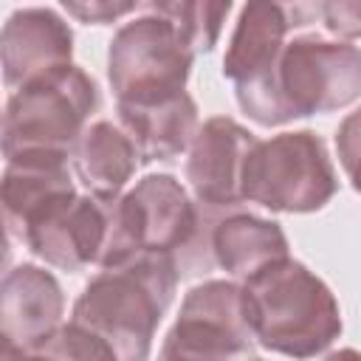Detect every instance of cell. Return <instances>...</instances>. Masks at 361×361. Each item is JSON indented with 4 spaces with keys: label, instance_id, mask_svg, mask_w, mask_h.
<instances>
[{
    "label": "cell",
    "instance_id": "6da1fadb",
    "mask_svg": "<svg viewBox=\"0 0 361 361\" xmlns=\"http://www.w3.org/2000/svg\"><path fill=\"white\" fill-rule=\"evenodd\" d=\"M178 276L172 257L158 251H141L107 265L76 299L71 322L87 330L113 358H147Z\"/></svg>",
    "mask_w": 361,
    "mask_h": 361
},
{
    "label": "cell",
    "instance_id": "7a4b0ae2",
    "mask_svg": "<svg viewBox=\"0 0 361 361\" xmlns=\"http://www.w3.org/2000/svg\"><path fill=\"white\" fill-rule=\"evenodd\" d=\"M245 302L257 341L285 355H322L341 333L336 296L316 274L290 257L248 276Z\"/></svg>",
    "mask_w": 361,
    "mask_h": 361
},
{
    "label": "cell",
    "instance_id": "3957f363",
    "mask_svg": "<svg viewBox=\"0 0 361 361\" xmlns=\"http://www.w3.org/2000/svg\"><path fill=\"white\" fill-rule=\"evenodd\" d=\"M99 107L96 82L76 65L54 68L20 90L6 104L3 152H73Z\"/></svg>",
    "mask_w": 361,
    "mask_h": 361
},
{
    "label": "cell",
    "instance_id": "277c9868",
    "mask_svg": "<svg viewBox=\"0 0 361 361\" xmlns=\"http://www.w3.org/2000/svg\"><path fill=\"white\" fill-rule=\"evenodd\" d=\"M336 189L327 147L307 130L257 141L243 172V197L274 212H316Z\"/></svg>",
    "mask_w": 361,
    "mask_h": 361
},
{
    "label": "cell",
    "instance_id": "5b68a950",
    "mask_svg": "<svg viewBox=\"0 0 361 361\" xmlns=\"http://www.w3.org/2000/svg\"><path fill=\"white\" fill-rule=\"evenodd\" d=\"M192 54L169 17L127 23L110 42V87L118 102H155L183 93Z\"/></svg>",
    "mask_w": 361,
    "mask_h": 361
},
{
    "label": "cell",
    "instance_id": "8992f818",
    "mask_svg": "<svg viewBox=\"0 0 361 361\" xmlns=\"http://www.w3.org/2000/svg\"><path fill=\"white\" fill-rule=\"evenodd\" d=\"M279 93L288 118L330 113L361 96V48L302 37L282 48Z\"/></svg>",
    "mask_w": 361,
    "mask_h": 361
},
{
    "label": "cell",
    "instance_id": "52a82bcc",
    "mask_svg": "<svg viewBox=\"0 0 361 361\" xmlns=\"http://www.w3.org/2000/svg\"><path fill=\"white\" fill-rule=\"evenodd\" d=\"M245 288L206 282L183 299L180 316L161 350L164 358H248L257 353Z\"/></svg>",
    "mask_w": 361,
    "mask_h": 361
},
{
    "label": "cell",
    "instance_id": "ba28073f",
    "mask_svg": "<svg viewBox=\"0 0 361 361\" xmlns=\"http://www.w3.org/2000/svg\"><path fill=\"white\" fill-rule=\"evenodd\" d=\"M116 200L118 197H102L93 192L79 197L73 192L31 223L23 245L62 271L104 265L113 248Z\"/></svg>",
    "mask_w": 361,
    "mask_h": 361
},
{
    "label": "cell",
    "instance_id": "9c48e42d",
    "mask_svg": "<svg viewBox=\"0 0 361 361\" xmlns=\"http://www.w3.org/2000/svg\"><path fill=\"white\" fill-rule=\"evenodd\" d=\"M65 299L59 282L37 268L20 265L6 274L0 293V336L3 355H37L59 330Z\"/></svg>",
    "mask_w": 361,
    "mask_h": 361
},
{
    "label": "cell",
    "instance_id": "30bf717a",
    "mask_svg": "<svg viewBox=\"0 0 361 361\" xmlns=\"http://www.w3.org/2000/svg\"><path fill=\"white\" fill-rule=\"evenodd\" d=\"M257 147L254 133L231 118H209L192 141L186 161V180L200 203L212 209L243 206V172L251 149Z\"/></svg>",
    "mask_w": 361,
    "mask_h": 361
},
{
    "label": "cell",
    "instance_id": "8fae6325",
    "mask_svg": "<svg viewBox=\"0 0 361 361\" xmlns=\"http://www.w3.org/2000/svg\"><path fill=\"white\" fill-rule=\"evenodd\" d=\"M6 161L3 217L8 237L23 243L39 214H45L56 200L73 195V180L68 172V155L62 152H20Z\"/></svg>",
    "mask_w": 361,
    "mask_h": 361
},
{
    "label": "cell",
    "instance_id": "7c38bea8",
    "mask_svg": "<svg viewBox=\"0 0 361 361\" xmlns=\"http://www.w3.org/2000/svg\"><path fill=\"white\" fill-rule=\"evenodd\" d=\"M73 34L48 8H23L3 25V76L20 87L34 76L71 65Z\"/></svg>",
    "mask_w": 361,
    "mask_h": 361
},
{
    "label": "cell",
    "instance_id": "4fadbf2b",
    "mask_svg": "<svg viewBox=\"0 0 361 361\" xmlns=\"http://www.w3.org/2000/svg\"><path fill=\"white\" fill-rule=\"evenodd\" d=\"M118 121L144 164L178 158L197 135V107L186 90L155 102H118Z\"/></svg>",
    "mask_w": 361,
    "mask_h": 361
},
{
    "label": "cell",
    "instance_id": "5bb4252c",
    "mask_svg": "<svg viewBox=\"0 0 361 361\" xmlns=\"http://www.w3.org/2000/svg\"><path fill=\"white\" fill-rule=\"evenodd\" d=\"M79 180L102 197H118L133 178L141 155L130 133L113 121H96L85 130L73 149Z\"/></svg>",
    "mask_w": 361,
    "mask_h": 361
},
{
    "label": "cell",
    "instance_id": "9a60e30c",
    "mask_svg": "<svg viewBox=\"0 0 361 361\" xmlns=\"http://www.w3.org/2000/svg\"><path fill=\"white\" fill-rule=\"evenodd\" d=\"M285 257L288 240L271 220L254 214H231L214 228V262L237 279H248Z\"/></svg>",
    "mask_w": 361,
    "mask_h": 361
},
{
    "label": "cell",
    "instance_id": "2e32d148",
    "mask_svg": "<svg viewBox=\"0 0 361 361\" xmlns=\"http://www.w3.org/2000/svg\"><path fill=\"white\" fill-rule=\"evenodd\" d=\"M228 11L231 0H178L169 20L175 23L183 42L197 54L217 45Z\"/></svg>",
    "mask_w": 361,
    "mask_h": 361
},
{
    "label": "cell",
    "instance_id": "e0dca14e",
    "mask_svg": "<svg viewBox=\"0 0 361 361\" xmlns=\"http://www.w3.org/2000/svg\"><path fill=\"white\" fill-rule=\"evenodd\" d=\"M71 17L87 25H107L118 23L130 14H149V17H172L178 0H59Z\"/></svg>",
    "mask_w": 361,
    "mask_h": 361
},
{
    "label": "cell",
    "instance_id": "ac0fdd59",
    "mask_svg": "<svg viewBox=\"0 0 361 361\" xmlns=\"http://www.w3.org/2000/svg\"><path fill=\"white\" fill-rule=\"evenodd\" d=\"M336 147H338V161L353 183V189L361 195V110L350 113L338 133H336Z\"/></svg>",
    "mask_w": 361,
    "mask_h": 361
},
{
    "label": "cell",
    "instance_id": "d6986e66",
    "mask_svg": "<svg viewBox=\"0 0 361 361\" xmlns=\"http://www.w3.org/2000/svg\"><path fill=\"white\" fill-rule=\"evenodd\" d=\"M324 25L350 42H361V0H324Z\"/></svg>",
    "mask_w": 361,
    "mask_h": 361
},
{
    "label": "cell",
    "instance_id": "ffe728a7",
    "mask_svg": "<svg viewBox=\"0 0 361 361\" xmlns=\"http://www.w3.org/2000/svg\"><path fill=\"white\" fill-rule=\"evenodd\" d=\"M268 3H274L285 14L290 28H305L316 23V17L324 8V0H268Z\"/></svg>",
    "mask_w": 361,
    "mask_h": 361
}]
</instances>
